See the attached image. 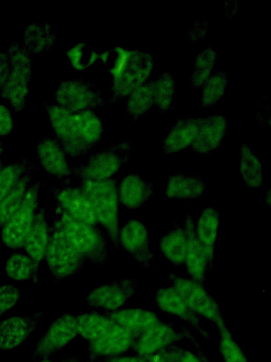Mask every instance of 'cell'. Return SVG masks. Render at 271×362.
I'll return each mask as SVG.
<instances>
[{"instance_id": "obj_1", "label": "cell", "mask_w": 271, "mask_h": 362, "mask_svg": "<svg viewBox=\"0 0 271 362\" xmlns=\"http://www.w3.org/2000/svg\"><path fill=\"white\" fill-rule=\"evenodd\" d=\"M58 141L66 154L76 158L90 151L101 140L104 128L93 110L72 112L57 104L42 103Z\"/></svg>"}, {"instance_id": "obj_2", "label": "cell", "mask_w": 271, "mask_h": 362, "mask_svg": "<svg viewBox=\"0 0 271 362\" xmlns=\"http://www.w3.org/2000/svg\"><path fill=\"white\" fill-rule=\"evenodd\" d=\"M99 61L107 67L112 77L111 96L107 100L108 104L128 96L146 83L153 67L150 53L121 47L99 52Z\"/></svg>"}, {"instance_id": "obj_3", "label": "cell", "mask_w": 271, "mask_h": 362, "mask_svg": "<svg viewBox=\"0 0 271 362\" xmlns=\"http://www.w3.org/2000/svg\"><path fill=\"white\" fill-rule=\"evenodd\" d=\"M54 221L59 225L70 244L85 260L97 266L107 264V242L100 228L72 218L57 204Z\"/></svg>"}, {"instance_id": "obj_4", "label": "cell", "mask_w": 271, "mask_h": 362, "mask_svg": "<svg viewBox=\"0 0 271 362\" xmlns=\"http://www.w3.org/2000/svg\"><path fill=\"white\" fill-rule=\"evenodd\" d=\"M119 180H80L79 186L85 192L92 204L96 219L106 230L114 247L119 245Z\"/></svg>"}, {"instance_id": "obj_5", "label": "cell", "mask_w": 271, "mask_h": 362, "mask_svg": "<svg viewBox=\"0 0 271 362\" xmlns=\"http://www.w3.org/2000/svg\"><path fill=\"white\" fill-rule=\"evenodd\" d=\"M6 52L10 59L11 72L0 93L16 112H20L25 107L30 90L29 83L32 76L30 54L22 44L16 41L9 43Z\"/></svg>"}, {"instance_id": "obj_6", "label": "cell", "mask_w": 271, "mask_h": 362, "mask_svg": "<svg viewBox=\"0 0 271 362\" xmlns=\"http://www.w3.org/2000/svg\"><path fill=\"white\" fill-rule=\"evenodd\" d=\"M44 259L55 284L79 272L86 261L70 244L55 221L49 224V241Z\"/></svg>"}, {"instance_id": "obj_7", "label": "cell", "mask_w": 271, "mask_h": 362, "mask_svg": "<svg viewBox=\"0 0 271 362\" xmlns=\"http://www.w3.org/2000/svg\"><path fill=\"white\" fill-rule=\"evenodd\" d=\"M131 144L122 141L90 154L85 163L71 168L72 174L80 180L100 181L111 178L126 163Z\"/></svg>"}, {"instance_id": "obj_8", "label": "cell", "mask_w": 271, "mask_h": 362, "mask_svg": "<svg viewBox=\"0 0 271 362\" xmlns=\"http://www.w3.org/2000/svg\"><path fill=\"white\" fill-rule=\"evenodd\" d=\"M42 185V181H37L29 186L20 207L1 228V241L10 249L23 247L39 207Z\"/></svg>"}, {"instance_id": "obj_9", "label": "cell", "mask_w": 271, "mask_h": 362, "mask_svg": "<svg viewBox=\"0 0 271 362\" xmlns=\"http://www.w3.org/2000/svg\"><path fill=\"white\" fill-rule=\"evenodd\" d=\"M55 99L58 105L72 112L93 110L107 103L102 90L92 82L83 78L61 81Z\"/></svg>"}, {"instance_id": "obj_10", "label": "cell", "mask_w": 271, "mask_h": 362, "mask_svg": "<svg viewBox=\"0 0 271 362\" xmlns=\"http://www.w3.org/2000/svg\"><path fill=\"white\" fill-rule=\"evenodd\" d=\"M172 286L176 290L189 308L200 318L206 319L215 325L224 322L217 301L207 292L203 284L191 279L169 275Z\"/></svg>"}, {"instance_id": "obj_11", "label": "cell", "mask_w": 271, "mask_h": 362, "mask_svg": "<svg viewBox=\"0 0 271 362\" xmlns=\"http://www.w3.org/2000/svg\"><path fill=\"white\" fill-rule=\"evenodd\" d=\"M188 339L198 348L191 332L186 329H177L169 324L158 321L142 332L132 347L137 355L147 357L177 341Z\"/></svg>"}, {"instance_id": "obj_12", "label": "cell", "mask_w": 271, "mask_h": 362, "mask_svg": "<svg viewBox=\"0 0 271 362\" xmlns=\"http://www.w3.org/2000/svg\"><path fill=\"white\" fill-rule=\"evenodd\" d=\"M78 335L76 316L64 313L54 320L37 341L31 360L47 359Z\"/></svg>"}, {"instance_id": "obj_13", "label": "cell", "mask_w": 271, "mask_h": 362, "mask_svg": "<svg viewBox=\"0 0 271 362\" xmlns=\"http://www.w3.org/2000/svg\"><path fill=\"white\" fill-rule=\"evenodd\" d=\"M138 281L133 279H121L97 286L85 297L86 303L105 312H114L123 307L136 293Z\"/></svg>"}, {"instance_id": "obj_14", "label": "cell", "mask_w": 271, "mask_h": 362, "mask_svg": "<svg viewBox=\"0 0 271 362\" xmlns=\"http://www.w3.org/2000/svg\"><path fill=\"white\" fill-rule=\"evenodd\" d=\"M48 191L52 193L56 204L70 216L92 226L97 225L90 201L79 185L50 186Z\"/></svg>"}, {"instance_id": "obj_15", "label": "cell", "mask_w": 271, "mask_h": 362, "mask_svg": "<svg viewBox=\"0 0 271 362\" xmlns=\"http://www.w3.org/2000/svg\"><path fill=\"white\" fill-rule=\"evenodd\" d=\"M37 157L41 168L55 177L61 186L70 185L72 175L66 154L58 141L49 137H40L37 143Z\"/></svg>"}, {"instance_id": "obj_16", "label": "cell", "mask_w": 271, "mask_h": 362, "mask_svg": "<svg viewBox=\"0 0 271 362\" xmlns=\"http://www.w3.org/2000/svg\"><path fill=\"white\" fill-rule=\"evenodd\" d=\"M135 339L132 333L115 322L100 337L89 343L88 360L121 355L132 349Z\"/></svg>"}, {"instance_id": "obj_17", "label": "cell", "mask_w": 271, "mask_h": 362, "mask_svg": "<svg viewBox=\"0 0 271 362\" xmlns=\"http://www.w3.org/2000/svg\"><path fill=\"white\" fill-rule=\"evenodd\" d=\"M119 245L143 267H150L153 255L148 231L143 223L135 219L127 221L119 230Z\"/></svg>"}, {"instance_id": "obj_18", "label": "cell", "mask_w": 271, "mask_h": 362, "mask_svg": "<svg viewBox=\"0 0 271 362\" xmlns=\"http://www.w3.org/2000/svg\"><path fill=\"white\" fill-rule=\"evenodd\" d=\"M155 302L163 312L186 322L203 337H210V333L202 325L200 317L189 308L172 286L159 288L156 291Z\"/></svg>"}, {"instance_id": "obj_19", "label": "cell", "mask_w": 271, "mask_h": 362, "mask_svg": "<svg viewBox=\"0 0 271 362\" xmlns=\"http://www.w3.org/2000/svg\"><path fill=\"white\" fill-rule=\"evenodd\" d=\"M43 310L31 315L13 316L0 323V349L16 348L36 329Z\"/></svg>"}, {"instance_id": "obj_20", "label": "cell", "mask_w": 271, "mask_h": 362, "mask_svg": "<svg viewBox=\"0 0 271 362\" xmlns=\"http://www.w3.org/2000/svg\"><path fill=\"white\" fill-rule=\"evenodd\" d=\"M228 122L219 115L200 118L192 148L198 153H207L217 149L227 132Z\"/></svg>"}, {"instance_id": "obj_21", "label": "cell", "mask_w": 271, "mask_h": 362, "mask_svg": "<svg viewBox=\"0 0 271 362\" xmlns=\"http://www.w3.org/2000/svg\"><path fill=\"white\" fill-rule=\"evenodd\" d=\"M184 230L186 235V267L191 279L203 284L207 275V266L204 250L195 232L192 217L186 216Z\"/></svg>"}, {"instance_id": "obj_22", "label": "cell", "mask_w": 271, "mask_h": 362, "mask_svg": "<svg viewBox=\"0 0 271 362\" xmlns=\"http://www.w3.org/2000/svg\"><path fill=\"white\" fill-rule=\"evenodd\" d=\"M49 224L47 223L46 209L39 206L33 224L25 240L23 247L32 259L39 272L40 262L44 259L49 241Z\"/></svg>"}, {"instance_id": "obj_23", "label": "cell", "mask_w": 271, "mask_h": 362, "mask_svg": "<svg viewBox=\"0 0 271 362\" xmlns=\"http://www.w3.org/2000/svg\"><path fill=\"white\" fill-rule=\"evenodd\" d=\"M152 193V184L135 173L126 175L118 185L119 202L128 209L143 206Z\"/></svg>"}, {"instance_id": "obj_24", "label": "cell", "mask_w": 271, "mask_h": 362, "mask_svg": "<svg viewBox=\"0 0 271 362\" xmlns=\"http://www.w3.org/2000/svg\"><path fill=\"white\" fill-rule=\"evenodd\" d=\"M219 226V211L215 208H205L201 212L195 232L207 260V270L214 265L215 242Z\"/></svg>"}, {"instance_id": "obj_25", "label": "cell", "mask_w": 271, "mask_h": 362, "mask_svg": "<svg viewBox=\"0 0 271 362\" xmlns=\"http://www.w3.org/2000/svg\"><path fill=\"white\" fill-rule=\"evenodd\" d=\"M105 315L132 333L136 339L159 321L155 313L142 308L119 309L114 312H105Z\"/></svg>"}, {"instance_id": "obj_26", "label": "cell", "mask_w": 271, "mask_h": 362, "mask_svg": "<svg viewBox=\"0 0 271 362\" xmlns=\"http://www.w3.org/2000/svg\"><path fill=\"white\" fill-rule=\"evenodd\" d=\"M200 118L177 120L163 141V151L171 154L191 146L198 132Z\"/></svg>"}, {"instance_id": "obj_27", "label": "cell", "mask_w": 271, "mask_h": 362, "mask_svg": "<svg viewBox=\"0 0 271 362\" xmlns=\"http://www.w3.org/2000/svg\"><path fill=\"white\" fill-rule=\"evenodd\" d=\"M205 185L198 175H186L176 172L169 177L166 196L169 199H193L205 191Z\"/></svg>"}, {"instance_id": "obj_28", "label": "cell", "mask_w": 271, "mask_h": 362, "mask_svg": "<svg viewBox=\"0 0 271 362\" xmlns=\"http://www.w3.org/2000/svg\"><path fill=\"white\" fill-rule=\"evenodd\" d=\"M56 42V34L49 23H31L25 28L23 46L28 52L40 54L48 51Z\"/></svg>"}, {"instance_id": "obj_29", "label": "cell", "mask_w": 271, "mask_h": 362, "mask_svg": "<svg viewBox=\"0 0 271 362\" xmlns=\"http://www.w3.org/2000/svg\"><path fill=\"white\" fill-rule=\"evenodd\" d=\"M159 246L162 254L171 263L180 265L185 262L186 235L183 228L176 223L165 235L161 236Z\"/></svg>"}, {"instance_id": "obj_30", "label": "cell", "mask_w": 271, "mask_h": 362, "mask_svg": "<svg viewBox=\"0 0 271 362\" xmlns=\"http://www.w3.org/2000/svg\"><path fill=\"white\" fill-rule=\"evenodd\" d=\"M33 171L25 174L12 190L0 202V229L20 207L31 185Z\"/></svg>"}, {"instance_id": "obj_31", "label": "cell", "mask_w": 271, "mask_h": 362, "mask_svg": "<svg viewBox=\"0 0 271 362\" xmlns=\"http://www.w3.org/2000/svg\"><path fill=\"white\" fill-rule=\"evenodd\" d=\"M78 334L90 342L100 337L115 322L96 312L76 316Z\"/></svg>"}, {"instance_id": "obj_32", "label": "cell", "mask_w": 271, "mask_h": 362, "mask_svg": "<svg viewBox=\"0 0 271 362\" xmlns=\"http://www.w3.org/2000/svg\"><path fill=\"white\" fill-rule=\"evenodd\" d=\"M5 272L6 276L13 281L32 280L34 284H37L39 281V272L28 255L19 252L11 254L6 260Z\"/></svg>"}, {"instance_id": "obj_33", "label": "cell", "mask_w": 271, "mask_h": 362, "mask_svg": "<svg viewBox=\"0 0 271 362\" xmlns=\"http://www.w3.org/2000/svg\"><path fill=\"white\" fill-rule=\"evenodd\" d=\"M155 104L154 81L145 83L128 95L126 111L136 121Z\"/></svg>"}, {"instance_id": "obj_34", "label": "cell", "mask_w": 271, "mask_h": 362, "mask_svg": "<svg viewBox=\"0 0 271 362\" xmlns=\"http://www.w3.org/2000/svg\"><path fill=\"white\" fill-rule=\"evenodd\" d=\"M37 168L35 163L28 158L4 166L0 171V202L25 174Z\"/></svg>"}, {"instance_id": "obj_35", "label": "cell", "mask_w": 271, "mask_h": 362, "mask_svg": "<svg viewBox=\"0 0 271 362\" xmlns=\"http://www.w3.org/2000/svg\"><path fill=\"white\" fill-rule=\"evenodd\" d=\"M240 173L249 187L258 189L263 187L261 163L246 144L240 149Z\"/></svg>"}, {"instance_id": "obj_36", "label": "cell", "mask_w": 271, "mask_h": 362, "mask_svg": "<svg viewBox=\"0 0 271 362\" xmlns=\"http://www.w3.org/2000/svg\"><path fill=\"white\" fill-rule=\"evenodd\" d=\"M219 333V349L224 362H249L225 321L216 325Z\"/></svg>"}, {"instance_id": "obj_37", "label": "cell", "mask_w": 271, "mask_h": 362, "mask_svg": "<svg viewBox=\"0 0 271 362\" xmlns=\"http://www.w3.org/2000/svg\"><path fill=\"white\" fill-rule=\"evenodd\" d=\"M155 104L161 112H167L173 103L175 82L170 73L159 74L154 81Z\"/></svg>"}, {"instance_id": "obj_38", "label": "cell", "mask_w": 271, "mask_h": 362, "mask_svg": "<svg viewBox=\"0 0 271 362\" xmlns=\"http://www.w3.org/2000/svg\"><path fill=\"white\" fill-rule=\"evenodd\" d=\"M217 52L211 47H206L197 56L193 74L191 75L192 85L200 87L208 80L211 71L215 63Z\"/></svg>"}, {"instance_id": "obj_39", "label": "cell", "mask_w": 271, "mask_h": 362, "mask_svg": "<svg viewBox=\"0 0 271 362\" xmlns=\"http://www.w3.org/2000/svg\"><path fill=\"white\" fill-rule=\"evenodd\" d=\"M72 67L78 71H84L98 62L99 52L93 50L87 43L78 42L66 52Z\"/></svg>"}, {"instance_id": "obj_40", "label": "cell", "mask_w": 271, "mask_h": 362, "mask_svg": "<svg viewBox=\"0 0 271 362\" xmlns=\"http://www.w3.org/2000/svg\"><path fill=\"white\" fill-rule=\"evenodd\" d=\"M227 86V74L217 71L210 76L204 83L202 95V105L207 107L215 104L224 95Z\"/></svg>"}, {"instance_id": "obj_41", "label": "cell", "mask_w": 271, "mask_h": 362, "mask_svg": "<svg viewBox=\"0 0 271 362\" xmlns=\"http://www.w3.org/2000/svg\"><path fill=\"white\" fill-rule=\"evenodd\" d=\"M20 290L13 285L0 286V317L13 308L19 301Z\"/></svg>"}, {"instance_id": "obj_42", "label": "cell", "mask_w": 271, "mask_h": 362, "mask_svg": "<svg viewBox=\"0 0 271 362\" xmlns=\"http://www.w3.org/2000/svg\"><path fill=\"white\" fill-rule=\"evenodd\" d=\"M182 350V348L173 344L145 358L147 362H179Z\"/></svg>"}, {"instance_id": "obj_43", "label": "cell", "mask_w": 271, "mask_h": 362, "mask_svg": "<svg viewBox=\"0 0 271 362\" xmlns=\"http://www.w3.org/2000/svg\"><path fill=\"white\" fill-rule=\"evenodd\" d=\"M13 119L7 106L0 103V136H8L13 130Z\"/></svg>"}, {"instance_id": "obj_44", "label": "cell", "mask_w": 271, "mask_h": 362, "mask_svg": "<svg viewBox=\"0 0 271 362\" xmlns=\"http://www.w3.org/2000/svg\"><path fill=\"white\" fill-rule=\"evenodd\" d=\"M11 72V63L6 52H0V90L6 84Z\"/></svg>"}, {"instance_id": "obj_45", "label": "cell", "mask_w": 271, "mask_h": 362, "mask_svg": "<svg viewBox=\"0 0 271 362\" xmlns=\"http://www.w3.org/2000/svg\"><path fill=\"white\" fill-rule=\"evenodd\" d=\"M84 362H147L145 357L136 356H116L107 357L102 360L90 361L85 360Z\"/></svg>"}, {"instance_id": "obj_46", "label": "cell", "mask_w": 271, "mask_h": 362, "mask_svg": "<svg viewBox=\"0 0 271 362\" xmlns=\"http://www.w3.org/2000/svg\"><path fill=\"white\" fill-rule=\"evenodd\" d=\"M179 362H207L204 356H200L193 352L183 349L182 350Z\"/></svg>"}, {"instance_id": "obj_47", "label": "cell", "mask_w": 271, "mask_h": 362, "mask_svg": "<svg viewBox=\"0 0 271 362\" xmlns=\"http://www.w3.org/2000/svg\"><path fill=\"white\" fill-rule=\"evenodd\" d=\"M61 362H84L80 360L78 357H70L68 358L63 359Z\"/></svg>"}, {"instance_id": "obj_48", "label": "cell", "mask_w": 271, "mask_h": 362, "mask_svg": "<svg viewBox=\"0 0 271 362\" xmlns=\"http://www.w3.org/2000/svg\"><path fill=\"white\" fill-rule=\"evenodd\" d=\"M265 200L267 201L268 206H270V190L267 191V195Z\"/></svg>"}, {"instance_id": "obj_49", "label": "cell", "mask_w": 271, "mask_h": 362, "mask_svg": "<svg viewBox=\"0 0 271 362\" xmlns=\"http://www.w3.org/2000/svg\"><path fill=\"white\" fill-rule=\"evenodd\" d=\"M4 151V143L0 141V156L3 153Z\"/></svg>"}, {"instance_id": "obj_50", "label": "cell", "mask_w": 271, "mask_h": 362, "mask_svg": "<svg viewBox=\"0 0 271 362\" xmlns=\"http://www.w3.org/2000/svg\"><path fill=\"white\" fill-rule=\"evenodd\" d=\"M3 167H4V165H3L2 162L0 160V171L3 168Z\"/></svg>"}, {"instance_id": "obj_51", "label": "cell", "mask_w": 271, "mask_h": 362, "mask_svg": "<svg viewBox=\"0 0 271 362\" xmlns=\"http://www.w3.org/2000/svg\"><path fill=\"white\" fill-rule=\"evenodd\" d=\"M42 362H53V361L48 360V359H43V361Z\"/></svg>"}, {"instance_id": "obj_52", "label": "cell", "mask_w": 271, "mask_h": 362, "mask_svg": "<svg viewBox=\"0 0 271 362\" xmlns=\"http://www.w3.org/2000/svg\"><path fill=\"white\" fill-rule=\"evenodd\" d=\"M0 261H1V256H0Z\"/></svg>"}]
</instances>
